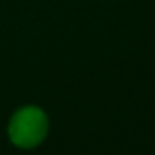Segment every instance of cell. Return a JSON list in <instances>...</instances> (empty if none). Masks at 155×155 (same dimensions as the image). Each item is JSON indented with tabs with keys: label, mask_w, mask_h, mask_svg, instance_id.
<instances>
[{
	"label": "cell",
	"mask_w": 155,
	"mask_h": 155,
	"mask_svg": "<svg viewBox=\"0 0 155 155\" xmlns=\"http://www.w3.org/2000/svg\"><path fill=\"white\" fill-rule=\"evenodd\" d=\"M48 116L36 105L20 107L9 119L8 137L20 149H33L39 146L48 134Z\"/></svg>",
	"instance_id": "cell-1"
}]
</instances>
